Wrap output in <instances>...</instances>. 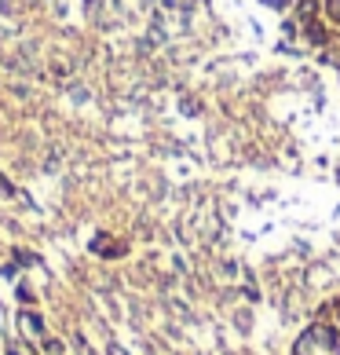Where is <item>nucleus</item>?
<instances>
[{
    "label": "nucleus",
    "instance_id": "1",
    "mask_svg": "<svg viewBox=\"0 0 340 355\" xmlns=\"http://www.w3.org/2000/svg\"><path fill=\"white\" fill-rule=\"evenodd\" d=\"M304 33H307V41H311V44H319V48H322L325 41H330V37H325V30H322V26H319L315 19H311V22L304 19Z\"/></svg>",
    "mask_w": 340,
    "mask_h": 355
},
{
    "label": "nucleus",
    "instance_id": "3",
    "mask_svg": "<svg viewBox=\"0 0 340 355\" xmlns=\"http://www.w3.org/2000/svg\"><path fill=\"white\" fill-rule=\"evenodd\" d=\"M296 355H304V352H300V348H296Z\"/></svg>",
    "mask_w": 340,
    "mask_h": 355
},
{
    "label": "nucleus",
    "instance_id": "2",
    "mask_svg": "<svg viewBox=\"0 0 340 355\" xmlns=\"http://www.w3.org/2000/svg\"><path fill=\"white\" fill-rule=\"evenodd\" d=\"M260 4H264L267 11H285V8H289V0H260Z\"/></svg>",
    "mask_w": 340,
    "mask_h": 355
}]
</instances>
